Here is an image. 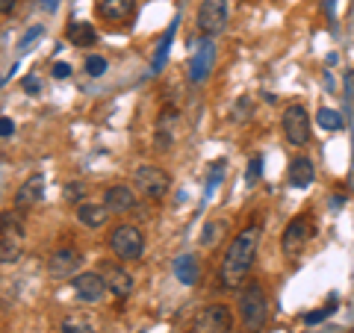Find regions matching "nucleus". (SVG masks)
Masks as SVG:
<instances>
[{
  "instance_id": "obj_2",
  "label": "nucleus",
  "mask_w": 354,
  "mask_h": 333,
  "mask_svg": "<svg viewBox=\"0 0 354 333\" xmlns=\"http://www.w3.org/2000/svg\"><path fill=\"white\" fill-rule=\"evenodd\" d=\"M266 316H269V301H266V292L257 283H248L239 295V318L245 325L248 333H257L266 325Z\"/></svg>"
},
{
  "instance_id": "obj_30",
  "label": "nucleus",
  "mask_w": 354,
  "mask_h": 333,
  "mask_svg": "<svg viewBox=\"0 0 354 333\" xmlns=\"http://www.w3.org/2000/svg\"><path fill=\"white\" fill-rule=\"evenodd\" d=\"M50 74L57 77V80H68V77H71V65H68V62H53Z\"/></svg>"
},
{
  "instance_id": "obj_28",
  "label": "nucleus",
  "mask_w": 354,
  "mask_h": 333,
  "mask_svg": "<svg viewBox=\"0 0 354 333\" xmlns=\"http://www.w3.org/2000/svg\"><path fill=\"white\" fill-rule=\"evenodd\" d=\"M225 169H227V162H225V160L213 162V174H209V189H207V192H213V189L218 186V180H221V174H225Z\"/></svg>"
},
{
  "instance_id": "obj_29",
  "label": "nucleus",
  "mask_w": 354,
  "mask_h": 333,
  "mask_svg": "<svg viewBox=\"0 0 354 333\" xmlns=\"http://www.w3.org/2000/svg\"><path fill=\"white\" fill-rule=\"evenodd\" d=\"M330 313H334V301H330L325 310H316V313H307L304 316V321H307V325H316V321H322V318H328Z\"/></svg>"
},
{
  "instance_id": "obj_36",
  "label": "nucleus",
  "mask_w": 354,
  "mask_h": 333,
  "mask_svg": "<svg viewBox=\"0 0 354 333\" xmlns=\"http://www.w3.org/2000/svg\"><path fill=\"white\" fill-rule=\"evenodd\" d=\"M48 6H50V9H53V6H57V0H48Z\"/></svg>"
},
{
  "instance_id": "obj_10",
  "label": "nucleus",
  "mask_w": 354,
  "mask_h": 333,
  "mask_svg": "<svg viewBox=\"0 0 354 333\" xmlns=\"http://www.w3.org/2000/svg\"><path fill=\"white\" fill-rule=\"evenodd\" d=\"M310 236H313V227H310L307 218H295L286 225L283 236H281V248L286 257H298V254L304 251V245L310 242Z\"/></svg>"
},
{
  "instance_id": "obj_18",
  "label": "nucleus",
  "mask_w": 354,
  "mask_h": 333,
  "mask_svg": "<svg viewBox=\"0 0 354 333\" xmlns=\"http://www.w3.org/2000/svg\"><path fill=\"white\" fill-rule=\"evenodd\" d=\"M313 177H316V169H313V162H310L307 157H295L290 162V183L295 189H307L310 183H313Z\"/></svg>"
},
{
  "instance_id": "obj_13",
  "label": "nucleus",
  "mask_w": 354,
  "mask_h": 333,
  "mask_svg": "<svg viewBox=\"0 0 354 333\" xmlns=\"http://www.w3.org/2000/svg\"><path fill=\"white\" fill-rule=\"evenodd\" d=\"M133 12H136V0H97V15L113 24L133 18Z\"/></svg>"
},
{
  "instance_id": "obj_24",
  "label": "nucleus",
  "mask_w": 354,
  "mask_h": 333,
  "mask_svg": "<svg viewBox=\"0 0 354 333\" xmlns=\"http://www.w3.org/2000/svg\"><path fill=\"white\" fill-rule=\"evenodd\" d=\"M319 127H325V130H342V124H346V121H342V115L337 113V109H319Z\"/></svg>"
},
{
  "instance_id": "obj_1",
  "label": "nucleus",
  "mask_w": 354,
  "mask_h": 333,
  "mask_svg": "<svg viewBox=\"0 0 354 333\" xmlns=\"http://www.w3.org/2000/svg\"><path fill=\"white\" fill-rule=\"evenodd\" d=\"M257 242H260V227L251 225L239 233V236L230 242V248L225 254V263H221V283L227 289H236V286L245 280V274L254 263V254H257Z\"/></svg>"
},
{
  "instance_id": "obj_16",
  "label": "nucleus",
  "mask_w": 354,
  "mask_h": 333,
  "mask_svg": "<svg viewBox=\"0 0 354 333\" xmlns=\"http://www.w3.org/2000/svg\"><path fill=\"white\" fill-rule=\"evenodd\" d=\"M104 280H106V289L115 298H127L133 292V277L124 269H118V265H109L104 272Z\"/></svg>"
},
{
  "instance_id": "obj_12",
  "label": "nucleus",
  "mask_w": 354,
  "mask_h": 333,
  "mask_svg": "<svg viewBox=\"0 0 354 333\" xmlns=\"http://www.w3.org/2000/svg\"><path fill=\"white\" fill-rule=\"evenodd\" d=\"M77 269H80V254H77L74 248H59L50 254L48 260V272L53 280H62V277H71Z\"/></svg>"
},
{
  "instance_id": "obj_33",
  "label": "nucleus",
  "mask_w": 354,
  "mask_h": 333,
  "mask_svg": "<svg viewBox=\"0 0 354 333\" xmlns=\"http://www.w3.org/2000/svg\"><path fill=\"white\" fill-rule=\"evenodd\" d=\"M15 133V124H12V118H0V136L9 139Z\"/></svg>"
},
{
  "instance_id": "obj_5",
  "label": "nucleus",
  "mask_w": 354,
  "mask_h": 333,
  "mask_svg": "<svg viewBox=\"0 0 354 333\" xmlns=\"http://www.w3.org/2000/svg\"><path fill=\"white\" fill-rule=\"evenodd\" d=\"M21 245H24V230H21V225L12 216L3 213V218H0V260L6 265L18 263Z\"/></svg>"
},
{
  "instance_id": "obj_11",
  "label": "nucleus",
  "mask_w": 354,
  "mask_h": 333,
  "mask_svg": "<svg viewBox=\"0 0 354 333\" xmlns=\"http://www.w3.org/2000/svg\"><path fill=\"white\" fill-rule=\"evenodd\" d=\"M74 292H77V298H80V301H88V304L101 301L104 292H106L104 274H97V272H83V274H77V277H74Z\"/></svg>"
},
{
  "instance_id": "obj_8",
  "label": "nucleus",
  "mask_w": 354,
  "mask_h": 333,
  "mask_svg": "<svg viewBox=\"0 0 354 333\" xmlns=\"http://www.w3.org/2000/svg\"><path fill=\"white\" fill-rule=\"evenodd\" d=\"M213 62H216V41L213 39H201V44H195L192 57H189V80L198 86L204 83L209 71H213Z\"/></svg>"
},
{
  "instance_id": "obj_17",
  "label": "nucleus",
  "mask_w": 354,
  "mask_h": 333,
  "mask_svg": "<svg viewBox=\"0 0 354 333\" xmlns=\"http://www.w3.org/2000/svg\"><path fill=\"white\" fill-rule=\"evenodd\" d=\"M174 274L183 286H195L198 277H201V265H198V260L192 257V254H183V257L174 260Z\"/></svg>"
},
{
  "instance_id": "obj_15",
  "label": "nucleus",
  "mask_w": 354,
  "mask_h": 333,
  "mask_svg": "<svg viewBox=\"0 0 354 333\" xmlns=\"http://www.w3.org/2000/svg\"><path fill=\"white\" fill-rule=\"evenodd\" d=\"M104 204L109 213H130L136 207V195H133L130 186H113V189H106Z\"/></svg>"
},
{
  "instance_id": "obj_22",
  "label": "nucleus",
  "mask_w": 354,
  "mask_h": 333,
  "mask_svg": "<svg viewBox=\"0 0 354 333\" xmlns=\"http://www.w3.org/2000/svg\"><path fill=\"white\" fill-rule=\"evenodd\" d=\"M174 109H165V113L157 118V142L160 148H169L171 139H174Z\"/></svg>"
},
{
  "instance_id": "obj_20",
  "label": "nucleus",
  "mask_w": 354,
  "mask_h": 333,
  "mask_svg": "<svg viewBox=\"0 0 354 333\" xmlns=\"http://www.w3.org/2000/svg\"><path fill=\"white\" fill-rule=\"evenodd\" d=\"M68 39L77 44V48H86V44H95L97 32L92 24H86V21H71L68 24Z\"/></svg>"
},
{
  "instance_id": "obj_31",
  "label": "nucleus",
  "mask_w": 354,
  "mask_h": 333,
  "mask_svg": "<svg viewBox=\"0 0 354 333\" xmlns=\"http://www.w3.org/2000/svg\"><path fill=\"white\" fill-rule=\"evenodd\" d=\"M24 92L27 95H39L41 92V80H39V77H32V74L24 77Z\"/></svg>"
},
{
  "instance_id": "obj_6",
  "label": "nucleus",
  "mask_w": 354,
  "mask_h": 333,
  "mask_svg": "<svg viewBox=\"0 0 354 333\" xmlns=\"http://www.w3.org/2000/svg\"><path fill=\"white\" fill-rule=\"evenodd\" d=\"M234 330V316L225 304H209L195 316V333H230Z\"/></svg>"
},
{
  "instance_id": "obj_9",
  "label": "nucleus",
  "mask_w": 354,
  "mask_h": 333,
  "mask_svg": "<svg viewBox=\"0 0 354 333\" xmlns=\"http://www.w3.org/2000/svg\"><path fill=\"white\" fill-rule=\"evenodd\" d=\"M283 133H286V142L295 148H301L310 142V118L304 113V106H286L283 113Z\"/></svg>"
},
{
  "instance_id": "obj_34",
  "label": "nucleus",
  "mask_w": 354,
  "mask_h": 333,
  "mask_svg": "<svg viewBox=\"0 0 354 333\" xmlns=\"http://www.w3.org/2000/svg\"><path fill=\"white\" fill-rule=\"evenodd\" d=\"M80 192H86V186H80V183H68V192H65V198H68V201H74V198H80Z\"/></svg>"
},
{
  "instance_id": "obj_23",
  "label": "nucleus",
  "mask_w": 354,
  "mask_h": 333,
  "mask_svg": "<svg viewBox=\"0 0 354 333\" xmlns=\"http://www.w3.org/2000/svg\"><path fill=\"white\" fill-rule=\"evenodd\" d=\"M225 230H227L225 221H209V225L204 227V233H201V245L204 248H213L216 242L221 239V233H225Z\"/></svg>"
},
{
  "instance_id": "obj_25",
  "label": "nucleus",
  "mask_w": 354,
  "mask_h": 333,
  "mask_svg": "<svg viewBox=\"0 0 354 333\" xmlns=\"http://www.w3.org/2000/svg\"><path fill=\"white\" fill-rule=\"evenodd\" d=\"M62 333H95V327L88 325L86 318H77V316H68L62 321Z\"/></svg>"
},
{
  "instance_id": "obj_7",
  "label": "nucleus",
  "mask_w": 354,
  "mask_h": 333,
  "mask_svg": "<svg viewBox=\"0 0 354 333\" xmlns=\"http://www.w3.org/2000/svg\"><path fill=\"white\" fill-rule=\"evenodd\" d=\"M227 24V0H204L198 9V30L204 36H216Z\"/></svg>"
},
{
  "instance_id": "obj_3",
  "label": "nucleus",
  "mask_w": 354,
  "mask_h": 333,
  "mask_svg": "<svg viewBox=\"0 0 354 333\" xmlns=\"http://www.w3.org/2000/svg\"><path fill=\"white\" fill-rule=\"evenodd\" d=\"M109 248H113L118 260H139L142 251H145V236L133 225H118L113 236H109Z\"/></svg>"
},
{
  "instance_id": "obj_32",
  "label": "nucleus",
  "mask_w": 354,
  "mask_h": 333,
  "mask_svg": "<svg viewBox=\"0 0 354 333\" xmlns=\"http://www.w3.org/2000/svg\"><path fill=\"white\" fill-rule=\"evenodd\" d=\"M39 36H41V27H32V30H27V36L21 39L18 48H21V50H30V41H32V39H39Z\"/></svg>"
},
{
  "instance_id": "obj_19",
  "label": "nucleus",
  "mask_w": 354,
  "mask_h": 333,
  "mask_svg": "<svg viewBox=\"0 0 354 333\" xmlns=\"http://www.w3.org/2000/svg\"><path fill=\"white\" fill-rule=\"evenodd\" d=\"M106 216H109L106 204H80L77 207V218H80V225H86V227H104Z\"/></svg>"
},
{
  "instance_id": "obj_27",
  "label": "nucleus",
  "mask_w": 354,
  "mask_h": 333,
  "mask_svg": "<svg viewBox=\"0 0 354 333\" xmlns=\"http://www.w3.org/2000/svg\"><path fill=\"white\" fill-rule=\"evenodd\" d=\"M260 174H263V160H260V157H254L251 165H248V171H245V180H248V183H257V180H260Z\"/></svg>"
},
{
  "instance_id": "obj_26",
  "label": "nucleus",
  "mask_w": 354,
  "mask_h": 333,
  "mask_svg": "<svg viewBox=\"0 0 354 333\" xmlns=\"http://www.w3.org/2000/svg\"><path fill=\"white\" fill-rule=\"evenodd\" d=\"M104 71H106V59L97 57V53H92V57L86 59V74H88V77H101Z\"/></svg>"
},
{
  "instance_id": "obj_14",
  "label": "nucleus",
  "mask_w": 354,
  "mask_h": 333,
  "mask_svg": "<svg viewBox=\"0 0 354 333\" xmlns=\"http://www.w3.org/2000/svg\"><path fill=\"white\" fill-rule=\"evenodd\" d=\"M41 198H44V177L41 174H32L30 180L15 192V207L18 209H30V207H36Z\"/></svg>"
},
{
  "instance_id": "obj_35",
  "label": "nucleus",
  "mask_w": 354,
  "mask_h": 333,
  "mask_svg": "<svg viewBox=\"0 0 354 333\" xmlns=\"http://www.w3.org/2000/svg\"><path fill=\"white\" fill-rule=\"evenodd\" d=\"M0 9H3V15H9L15 9V0H0Z\"/></svg>"
},
{
  "instance_id": "obj_4",
  "label": "nucleus",
  "mask_w": 354,
  "mask_h": 333,
  "mask_svg": "<svg viewBox=\"0 0 354 333\" xmlns=\"http://www.w3.org/2000/svg\"><path fill=\"white\" fill-rule=\"evenodd\" d=\"M133 186L145 198H151V201H160L171 189V177L162 169H157V165H139L136 174H133Z\"/></svg>"
},
{
  "instance_id": "obj_21",
  "label": "nucleus",
  "mask_w": 354,
  "mask_h": 333,
  "mask_svg": "<svg viewBox=\"0 0 354 333\" xmlns=\"http://www.w3.org/2000/svg\"><path fill=\"white\" fill-rule=\"evenodd\" d=\"M177 24H180V21L174 18V21H171V27L162 32V39H160V48H157V57H153V65H151V68H153V74H157V71L162 68V65H165V59H169V50H171V39H174V32H177Z\"/></svg>"
}]
</instances>
